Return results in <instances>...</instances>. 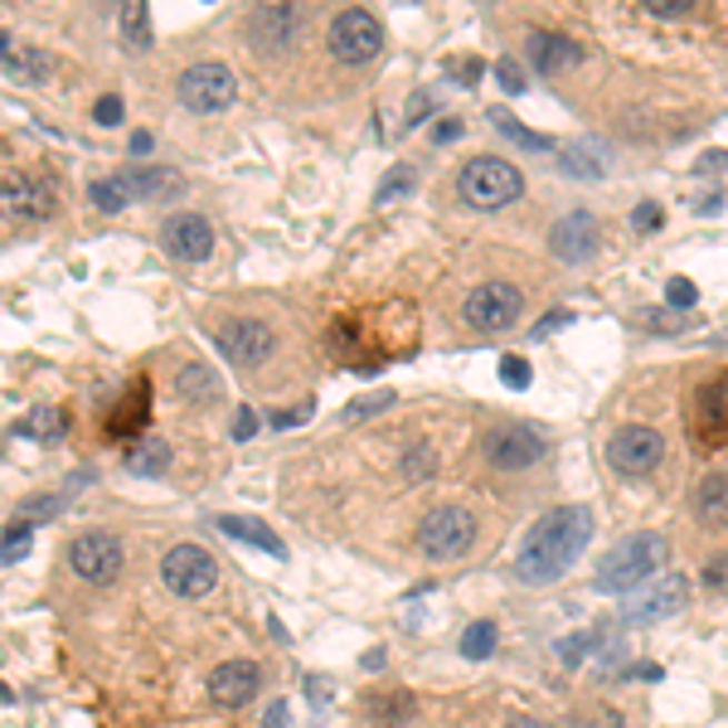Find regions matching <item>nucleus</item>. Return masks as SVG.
<instances>
[{"mask_svg": "<svg viewBox=\"0 0 728 728\" xmlns=\"http://www.w3.org/2000/svg\"><path fill=\"white\" fill-rule=\"evenodd\" d=\"M170 467V442L166 437H137L127 452V471L131 476H161Z\"/></svg>", "mask_w": 728, "mask_h": 728, "instance_id": "obj_25", "label": "nucleus"}, {"mask_svg": "<svg viewBox=\"0 0 728 728\" xmlns=\"http://www.w3.org/2000/svg\"><path fill=\"white\" fill-rule=\"evenodd\" d=\"M525 54H529V63H535L545 78H559V73H568L582 59V49L574 44V39H564V34H529L525 39Z\"/></svg>", "mask_w": 728, "mask_h": 728, "instance_id": "obj_18", "label": "nucleus"}, {"mask_svg": "<svg viewBox=\"0 0 728 728\" xmlns=\"http://www.w3.org/2000/svg\"><path fill=\"white\" fill-rule=\"evenodd\" d=\"M311 418V403H297V408H277L272 413V428H297V422Z\"/></svg>", "mask_w": 728, "mask_h": 728, "instance_id": "obj_42", "label": "nucleus"}, {"mask_svg": "<svg viewBox=\"0 0 728 728\" xmlns=\"http://www.w3.org/2000/svg\"><path fill=\"white\" fill-rule=\"evenodd\" d=\"M666 301H670L675 311H685V307H695V301H699V291H695V282H685V277H670Z\"/></svg>", "mask_w": 728, "mask_h": 728, "instance_id": "obj_39", "label": "nucleus"}, {"mask_svg": "<svg viewBox=\"0 0 728 728\" xmlns=\"http://www.w3.org/2000/svg\"><path fill=\"white\" fill-rule=\"evenodd\" d=\"M695 510H699V520L705 525H728V476L724 471H714V476L699 481Z\"/></svg>", "mask_w": 728, "mask_h": 728, "instance_id": "obj_24", "label": "nucleus"}, {"mask_svg": "<svg viewBox=\"0 0 728 728\" xmlns=\"http://www.w3.org/2000/svg\"><path fill=\"white\" fill-rule=\"evenodd\" d=\"M422 112H428V92H418V98H413V102H408V127H413V122H418V117H422Z\"/></svg>", "mask_w": 728, "mask_h": 728, "instance_id": "obj_51", "label": "nucleus"}, {"mask_svg": "<svg viewBox=\"0 0 728 728\" xmlns=\"http://www.w3.org/2000/svg\"><path fill=\"white\" fill-rule=\"evenodd\" d=\"M491 651H496V627L491 621H476V627L461 631V656L467 660H486Z\"/></svg>", "mask_w": 728, "mask_h": 728, "instance_id": "obj_33", "label": "nucleus"}, {"mask_svg": "<svg viewBox=\"0 0 728 728\" xmlns=\"http://www.w3.org/2000/svg\"><path fill=\"white\" fill-rule=\"evenodd\" d=\"M88 200H92V209H102V215H117V209H127V200H137V195H131V180L127 176H112V180L92 185Z\"/></svg>", "mask_w": 728, "mask_h": 728, "instance_id": "obj_29", "label": "nucleus"}, {"mask_svg": "<svg viewBox=\"0 0 728 728\" xmlns=\"http://www.w3.org/2000/svg\"><path fill=\"white\" fill-rule=\"evenodd\" d=\"M660 457H666V442H660L656 428H641V422L617 428L612 442H607V461H612V471H621V476L651 471V467H660Z\"/></svg>", "mask_w": 728, "mask_h": 728, "instance_id": "obj_10", "label": "nucleus"}, {"mask_svg": "<svg viewBox=\"0 0 728 728\" xmlns=\"http://www.w3.org/2000/svg\"><path fill=\"white\" fill-rule=\"evenodd\" d=\"M588 539H592V510L559 506V510H549L535 520L520 554H515V568H520L525 582H554L582 559Z\"/></svg>", "mask_w": 728, "mask_h": 728, "instance_id": "obj_1", "label": "nucleus"}, {"mask_svg": "<svg viewBox=\"0 0 728 728\" xmlns=\"http://www.w3.org/2000/svg\"><path fill=\"white\" fill-rule=\"evenodd\" d=\"M690 602V578L685 574H656L651 582H641L637 592L621 598V621L627 627H656L666 617H680Z\"/></svg>", "mask_w": 728, "mask_h": 728, "instance_id": "obj_4", "label": "nucleus"}, {"mask_svg": "<svg viewBox=\"0 0 728 728\" xmlns=\"http://www.w3.org/2000/svg\"><path fill=\"white\" fill-rule=\"evenodd\" d=\"M506 728H549V724H539V719H510Z\"/></svg>", "mask_w": 728, "mask_h": 728, "instance_id": "obj_53", "label": "nucleus"}, {"mask_svg": "<svg viewBox=\"0 0 728 728\" xmlns=\"http://www.w3.org/2000/svg\"><path fill=\"white\" fill-rule=\"evenodd\" d=\"M6 209L20 219H49L54 200H49V185L39 180H6Z\"/></svg>", "mask_w": 728, "mask_h": 728, "instance_id": "obj_21", "label": "nucleus"}, {"mask_svg": "<svg viewBox=\"0 0 728 728\" xmlns=\"http://www.w3.org/2000/svg\"><path fill=\"white\" fill-rule=\"evenodd\" d=\"M59 510V496H30V500H20V515H24V525H34V520H49V515Z\"/></svg>", "mask_w": 728, "mask_h": 728, "instance_id": "obj_38", "label": "nucleus"}, {"mask_svg": "<svg viewBox=\"0 0 728 728\" xmlns=\"http://www.w3.org/2000/svg\"><path fill=\"white\" fill-rule=\"evenodd\" d=\"M122 34H127V49H137V54L151 49V10H146L141 0L137 6H122Z\"/></svg>", "mask_w": 728, "mask_h": 728, "instance_id": "obj_30", "label": "nucleus"}, {"mask_svg": "<svg viewBox=\"0 0 728 728\" xmlns=\"http://www.w3.org/2000/svg\"><path fill=\"white\" fill-rule=\"evenodd\" d=\"M258 685H262V675H258L253 660H229V666L215 670L209 695H215V705H223V709H243V705H253Z\"/></svg>", "mask_w": 728, "mask_h": 728, "instance_id": "obj_16", "label": "nucleus"}, {"mask_svg": "<svg viewBox=\"0 0 728 728\" xmlns=\"http://www.w3.org/2000/svg\"><path fill=\"white\" fill-rule=\"evenodd\" d=\"M660 559H666V539H660V535H627L617 549L602 554L598 588L602 592H621V598H627V592H637L641 582L656 578Z\"/></svg>", "mask_w": 728, "mask_h": 728, "instance_id": "obj_2", "label": "nucleus"}, {"mask_svg": "<svg viewBox=\"0 0 728 728\" xmlns=\"http://www.w3.org/2000/svg\"><path fill=\"white\" fill-rule=\"evenodd\" d=\"M461 316H467V326L481 330V336H506L525 316V291L515 282H481L467 297V311Z\"/></svg>", "mask_w": 728, "mask_h": 728, "instance_id": "obj_6", "label": "nucleus"}, {"mask_svg": "<svg viewBox=\"0 0 728 728\" xmlns=\"http://www.w3.org/2000/svg\"><path fill=\"white\" fill-rule=\"evenodd\" d=\"M253 432H258V413H253V408H238V413H233V437H238V442H248Z\"/></svg>", "mask_w": 728, "mask_h": 728, "instance_id": "obj_44", "label": "nucleus"}, {"mask_svg": "<svg viewBox=\"0 0 728 728\" xmlns=\"http://www.w3.org/2000/svg\"><path fill=\"white\" fill-rule=\"evenodd\" d=\"M69 564L83 582H112L122 574V545L112 535H78L69 545Z\"/></svg>", "mask_w": 728, "mask_h": 728, "instance_id": "obj_12", "label": "nucleus"}, {"mask_svg": "<svg viewBox=\"0 0 728 728\" xmlns=\"http://www.w3.org/2000/svg\"><path fill=\"white\" fill-rule=\"evenodd\" d=\"M699 170H705V176H714V170H728V151H709L705 161H699Z\"/></svg>", "mask_w": 728, "mask_h": 728, "instance_id": "obj_50", "label": "nucleus"}, {"mask_svg": "<svg viewBox=\"0 0 728 728\" xmlns=\"http://www.w3.org/2000/svg\"><path fill=\"white\" fill-rule=\"evenodd\" d=\"M326 44H330V59H340V63H350V69H360V63H369V59L379 54L383 30H379V20L369 16V10H340V16L330 20Z\"/></svg>", "mask_w": 728, "mask_h": 728, "instance_id": "obj_7", "label": "nucleus"}, {"mask_svg": "<svg viewBox=\"0 0 728 728\" xmlns=\"http://www.w3.org/2000/svg\"><path fill=\"white\" fill-rule=\"evenodd\" d=\"M695 6L699 0H641V10L646 16H656V20H685Z\"/></svg>", "mask_w": 728, "mask_h": 728, "instance_id": "obj_36", "label": "nucleus"}, {"mask_svg": "<svg viewBox=\"0 0 728 728\" xmlns=\"http://www.w3.org/2000/svg\"><path fill=\"white\" fill-rule=\"evenodd\" d=\"M496 78H500V88H506V92H525V69L515 59H500L496 63Z\"/></svg>", "mask_w": 728, "mask_h": 728, "instance_id": "obj_41", "label": "nucleus"}, {"mask_svg": "<svg viewBox=\"0 0 728 728\" xmlns=\"http://www.w3.org/2000/svg\"><path fill=\"white\" fill-rule=\"evenodd\" d=\"M262 728H287V705H268V714H262Z\"/></svg>", "mask_w": 728, "mask_h": 728, "instance_id": "obj_49", "label": "nucleus"}, {"mask_svg": "<svg viewBox=\"0 0 728 728\" xmlns=\"http://www.w3.org/2000/svg\"><path fill=\"white\" fill-rule=\"evenodd\" d=\"M418 185V176H413V166H393L389 176L379 180V190H375V205H393V200H403L408 190Z\"/></svg>", "mask_w": 728, "mask_h": 728, "instance_id": "obj_32", "label": "nucleus"}, {"mask_svg": "<svg viewBox=\"0 0 728 728\" xmlns=\"http://www.w3.org/2000/svg\"><path fill=\"white\" fill-rule=\"evenodd\" d=\"M539 457H545V437L535 428H525V422H506V428L486 432V461H491L496 471H525V467H535Z\"/></svg>", "mask_w": 728, "mask_h": 728, "instance_id": "obj_11", "label": "nucleus"}, {"mask_svg": "<svg viewBox=\"0 0 728 728\" xmlns=\"http://www.w3.org/2000/svg\"><path fill=\"white\" fill-rule=\"evenodd\" d=\"M146 408H151V399H146V383H137V389L122 399V408L108 418V432L112 437H127V432H137L141 422H146Z\"/></svg>", "mask_w": 728, "mask_h": 728, "instance_id": "obj_28", "label": "nucleus"}, {"mask_svg": "<svg viewBox=\"0 0 728 728\" xmlns=\"http://www.w3.org/2000/svg\"><path fill=\"white\" fill-rule=\"evenodd\" d=\"M695 428L705 442H728V375L705 379L695 393Z\"/></svg>", "mask_w": 728, "mask_h": 728, "instance_id": "obj_17", "label": "nucleus"}, {"mask_svg": "<svg viewBox=\"0 0 728 728\" xmlns=\"http://www.w3.org/2000/svg\"><path fill=\"white\" fill-rule=\"evenodd\" d=\"M330 695H336V690H330V680L311 675V680H307V699H311V705H330Z\"/></svg>", "mask_w": 728, "mask_h": 728, "instance_id": "obj_46", "label": "nucleus"}, {"mask_svg": "<svg viewBox=\"0 0 728 728\" xmlns=\"http://www.w3.org/2000/svg\"><path fill=\"white\" fill-rule=\"evenodd\" d=\"M248 30L262 49H282L291 44V34H297V10L291 6H258L253 20H248Z\"/></svg>", "mask_w": 728, "mask_h": 728, "instance_id": "obj_20", "label": "nucleus"}, {"mask_svg": "<svg viewBox=\"0 0 728 728\" xmlns=\"http://www.w3.org/2000/svg\"><path fill=\"white\" fill-rule=\"evenodd\" d=\"M176 92H180V102L190 112H223L233 102L238 83H233V73L223 69V63H190V69L180 73Z\"/></svg>", "mask_w": 728, "mask_h": 728, "instance_id": "obj_9", "label": "nucleus"}, {"mask_svg": "<svg viewBox=\"0 0 728 728\" xmlns=\"http://www.w3.org/2000/svg\"><path fill=\"white\" fill-rule=\"evenodd\" d=\"M0 54H6V78L10 83H44L49 73H54V59L44 54V49H30V44H20L16 49V39L10 34H0Z\"/></svg>", "mask_w": 728, "mask_h": 728, "instance_id": "obj_19", "label": "nucleus"}, {"mask_svg": "<svg viewBox=\"0 0 728 728\" xmlns=\"http://www.w3.org/2000/svg\"><path fill=\"white\" fill-rule=\"evenodd\" d=\"M30 545H34V535H30V525H10L6 529V549H0V559H6V564H20L24 559V554H30Z\"/></svg>", "mask_w": 728, "mask_h": 728, "instance_id": "obj_35", "label": "nucleus"}, {"mask_svg": "<svg viewBox=\"0 0 728 728\" xmlns=\"http://www.w3.org/2000/svg\"><path fill=\"white\" fill-rule=\"evenodd\" d=\"M92 122H98V127H117V122H122V98H112V92H108V98H98Z\"/></svg>", "mask_w": 728, "mask_h": 728, "instance_id": "obj_40", "label": "nucleus"}, {"mask_svg": "<svg viewBox=\"0 0 728 728\" xmlns=\"http://www.w3.org/2000/svg\"><path fill=\"white\" fill-rule=\"evenodd\" d=\"M457 137H461V122H457V117H442V122L432 127V141H442V146L457 141Z\"/></svg>", "mask_w": 728, "mask_h": 728, "instance_id": "obj_47", "label": "nucleus"}, {"mask_svg": "<svg viewBox=\"0 0 728 728\" xmlns=\"http://www.w3.org/2000/svg\"><path fill=\"white\" fill-rule=\"evenodd\" d=\"M598 243H602L598 219L582 215V209L564 215L559 223H554V233H549V248H554V258H559V262H588L592 253H598Z\"/></svg>", "mask_w": 728, "mask_h": 728, "instance_id": "obj_14", "label": "nucleus"}, {"mask_svg": "<svg viewBox=\"0 0 728 728\" xmlns=\"http://www.w3.org/2000/svg\"><path fill=\"white\" fill-rule=\"evenodd\" d=\"M631 229H637V233H656L660 229V205H641L637 215H631Z\"/></svg>", "mask_w": 728, "mask_h": 728, "instance_id": "obj_43", "label": "nucleus"}, {"mask_svg": "<svg viewBox=\"0 0 728 728\" xmlns=\"http://www.w3.org/2000/svg\"><path fill=\"white\" fill-rule=\"evenodd\" d=\"M559 326H568V311H549L545 321L535 326V336H549V330H559Z\"/></svg>", "mask_w": 728, "mask_h": 728, "instance_id": "obj_48", "label": "nucleus"}, {"mask_svg": "<svg viewBox=\"0 0 728 728\" xmlns=\"http://www.w3.org/2000/svg\"><path fill=\"white\" fill-rule=\"evenodd\" d=\"M389 403H393V393H379V399H360V403H350V418L379 413V408H389Z\"/></svg>", "mask_w": 728, "mask_h": 728, "instance_id": "obj_45", "label": "nucleus"}, {"mask_svg": "<svg viewBox=\"0 0 728 728\" xmlns=\"http://www.w3.org/2000/svg\"><path fill=\"white\" fill-rule=\"evenodd\" d=\"M131 195L137 200H166V195H176L180 190V176L170 166H141V170H131Z\"/></svg>", "mask_w": 728, "mask_h": 728, "instance_id": "obj_26", "label": "nucleus"}, {"mask_svg": "<svg viewBox=\"0 0 728 728\" xmlns=\"http://www.w3.org/2000/svg\"><path fill=\"white\" fill-rule=\"evenodd\" d=\"M277 336L262 321H253V316H233V321L219 326V350L229 355L233 365H262L272 355Z\"/></svg>", "mask_w": 728, "mask_h": 728, "instance_id": "obj_13", "label": "nucleus"}, {"mask_svg": "<svg viewBox=\"0 0 728 728\" xmlns=\"http://www.w3.org/2000/svg\"><path fill=\"white\" fill-rule=\"evenodd\" d=\"M16 432H30V437H39V442H59V437H63V413H59V408H34L30 422L16 428Z\"/></svg>", "mask_w": 728, "mask_h": 728, "instance_id": "obj_34", "label": "nucleus"}, {"mask_svg": "<svg viewBox=\"0 0 728 728\" xmlns=\"http://www.w3.org/2000/svg\"><path fill=\"white\" fill-rule=\"evenodd\" d=\"M457 190H461V200L476 205V209H506L510 200H520L525 176H520V170H515L510 161H496V156H476V161L461 166Z\"/></svg>", "mask_w": 728, "mask_h": 728, "instance_id": "obj_3", "label": "nucleus"}, {"mask_svg": "<svg viewBox=\"0 0 728 728\" xmlns=\"http://www.w3.org/2000/svg\"><path fill=\"white\" fill-rule=\"evenodd\" d=\"M161 582L176 592V598H205V592H215L219 568L205 549L176 545V549H166V559H161Z\"/></svg>", "mask_w": 728, "mask_h": 728, "instance_id": "obj_8", "label": "nucleus"}, {"mask_svg": "<svg viewBox=\"0 0 728 728\" xmlns=\"http://www.w3.org/2000/svg\"><path fill=\"white\" fill-rule=\"evenodd\" d=\"M161 243H166V253L180 262H205L215 253V229H209L200 215H176L161 229Z\"/></svg>", "mask_w": 728, "mask_h": 728, "instance_id": "obj_15", "label": "nucleus"}, {"mask_svg": "<svg viewBox=\"0 0 728 728\" xmlns=\"http://www.w3.org/2000/svg\"><path fill=\"white\" fill-rule=\"evenodd\" d=\"M500 379L510 383V389H529V379H535V369H529L520 355H506V360H500Z\"/></svg>", "mask_w": 728, "mask_h": 728, "instance_id": "obj_37", "label": "nucleus"}, {"mask_svg": "<svg viewBox=\"0 0 728 728\" xmlns=\"http://www.w3.org/2000/svg\"><path fill=\"white\" fill-rule=\"evenodd\" d=\"M176 393H185L190 403H209V399H219V379H215V369H205V365H185L180 375H176Z\"/></svg>", "mask_w": 728, "mask_h": 728, "instance_id": "obj_27", "label": "nucleus"}, {"mask_svg": "<svg viewBox=\"0 0 728 728\" xmlns=\"http://www.w3.org/2000/svg\"><path fill=\"white\" fill-rule=\"evenodd\" d=\"M559 170H564V176H574V180H602L607 151H602L598 141H574V146H564Z\"/></svg>", "mask_w": 728, "mask_h": 728, "instance_id": "obj_22", "label": "nucleus"}, {"mask_svg": "<svg viewBox=\"0 0 728 728\" xmlns=\"http://www.w3.org/2000/svg\"><path fill=\"white\" fill-rule=\"evenodd\" d=\"M223 535H233V539H243V545H258L262 554H272V559H287V549H282V539L272 535L262 520H243V515H223L219 520Z\"/></svg>", "mask_w": 728, "mask_h": 728, "instance_id": "obj_23", "label": "nucleus"}, {"mask_svg": "<svg viewBox=\"0 0 728 728\" xmlns=\"http://www.w3.org/2000/svg\"><path fill=\"white\" fill-rule=\"evenodd\" d=\"M476 545V520H471V510H461V506H437L422 515V525H418V549L428 554L432 564H452L461 559Z\"/></svg>", "mask_w": 728, "mask_h": 728, "instance_id": "obj_5", "label": "nucleus"}, {"mask_svg": "<svg viewBox=\"0 0 728 728\" xmlns=\"http://www.w3.org/2000/svg\"><path fill=\"white\" fill-rule=\"evenodd\" d=\"M491 122H496L500 137L515 141V146H525V151H549V137H539V131L520 127V122H515V117H510L506 108H496V112H491Z\"/></svg>", "mask_w": 728, "mask_h": 728, "instance_id": "obj_31", "label": "nucleus"}, {"mask_svg": "<svg viewBox=\"0 0 728 728\" xmlns=\"http://www.w3.org/2000/svg\"><path fill=\"white\" fill-rule=\"evenodd\" d=\"M151 151V137H146V131H137V137H131V156H146Z\"/></svg>", "mask_w": 728, "mask_h": 728, "instance_id": "obj_52", "label": "nucleus"}]
</instances>
